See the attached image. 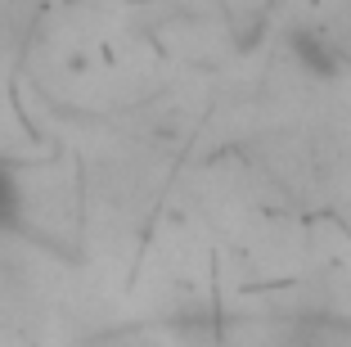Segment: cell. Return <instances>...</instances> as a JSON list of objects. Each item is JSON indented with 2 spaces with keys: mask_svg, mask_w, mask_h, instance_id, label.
I'll return each mask as SVG.
<instances>
[{
  "mask_svg": "<svg viewBox=\"0 0 351 347\" xmlns=\"http://www.w3.org/2000/svg\"><path fill=\"white\" fill-rule=\"evenodd\" d=\"M23 212V199H19V185H14V172L0 163V230H10Z\"/></svg>",
  "mask_w": 351,
  "mask_h": 347,
  "instance_id": "1",
  "label": "cell"
}]
</instances>
